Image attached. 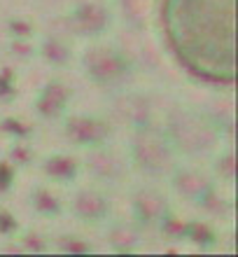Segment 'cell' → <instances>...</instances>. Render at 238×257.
Instances as JSON below:
<instances>
[{
    "label": "cell",
    "mask_w": 238,
    "mask_h": 257,
    "mask_svg": "<svg viewBox=\"0 0 238 257\" xmlns=\"http://www.w3.org/2000/svg\"><path fill=\"white\" fill-rule=\"evenodd\" d=\"M215 171L219 173V178L233 180V173H236V164H233V155H231V152H226L224 157H219V159H217V166H215Z\"/></svg>",
    "instance_id": "e0dca14e"
},
{
    "label": "cell",
    "mask_w": 238,
    "mask_h": 257,
    "mask_svg": "<svg viewBox=\"0 0 238 257\" xmlns=\"http://www.w3.org/2000/svg\"><path fill=\"white\" fill-rule=\"evenodd\" d=\"M7 180H10V169L3 164L0 166V187H7Z\"/></svg>",
    "instance_id": "ffe728a7"
},
{
    "label": "cell",
    "mask_w": 238,
    "mask_h": 257,
    "mask_svg": "<svg viewBox=\"0 0 238 257\" xmlns=\"http://www.w3.org/2000/svg\"><path fill=\"white\" fill-rule=\"evenodd\" d=\"M68 24L77 35H98L110 26V12L98 3H84L70 14Z\"/></svg>",
    "instance_id": "9c48e42d"
},
{
    "label": "cell",
    "mask_w": 238,
    "mask_h": 257,
    "mask_svg": "<svg viewBox=\"0 0 238 257\" xmlns=\"http://www.w3.org/2000/svg\"><path fill=\"white\" fill-rule=\"evenodd\" d=\"M82 70L89 80L103 87H117L131 77V63L119 49L110 45H89L80 56Z\"/></svg>",
    "instance_id": "277c9868"
},
{
    "label": "cell",
    "mask_w": 238,
    "mask_h": 257,
    "mask_svg": "<svg viewBox=\"0 0 238 257\" xmlns=\"http://www.w3.org/2000/svg\"><path fill=\"white\" fill-rule=\"evenodd\" d=\"M133 213L143 224L161 222L168 213V199L154 187H143L133 194Z\"/></svg>",
    "instance_id": "30bf717a"
},
{
    "label": "cell",
    "mask_w": 238,
    "mask_h": 257,
    "mask_svg": "<svg viewBox=\"0 0 238 257\" xmlns=\"http://www.w3.org/2000/svg\"><path fill=\"white\" fill-rule=\"evenodd\" d=\"M170 185L182 199H187L191 203H201L205 199V194L212 190L210 178L205 173H201L196 169H177V166L170 173Z\"/></svg>",
    "instance_id": "52a82bcc"
},
{
    "label": "cell",
    "mask_w": 238,
    "mask_h": 257,
    "mask_svg": "<svg viewBox=\"0 0 238 257\" xmlns=\"http://www.w3.org/2000/svg\"><path fill=\"white\" fill-rule=\"evenodd\" d=\"M87 171L96 180L115 185V183H119L124 178V173H126V162L117 155L115 150L94 145V148L87 152Z\"/></svg>",
    "instance_id": "5b68a950"
},
{
    "label": "cell",
    "mask_w": 238,
    "mask_h": 257,
    "mask_svg": "<svg viewBox=\"0 0 238 257\" xmlns=\"http://www.w3.org/2000/svg\"><path fill=\"white\" fill-rule=\"evenodd\" d=\"M14 229V220L7 213H0V231H10Z\"/></svg>",
    "instance_id": "d6986e66"
},
{
    "label": "cell",
    "mask_w": 238,
    "mask_h": 257,
    "mask_svg": "<svg viewBox=\"0 0 238 257\" xmlns=\"http://www.w3.org/2000/svg\"><path fill=\"white\" fill-rule=\"evenodd\" d=\"M66 138H70L77 145H87V148H94V145H103L110 136V126L108 122H103L98 117H87V115H73L66 119Z\"/></svg>",
    "instance_id": "8992f818"
},
{
    "label": "cell",
    "mask_w": 238,
    "mask_h": 257,
    "mask_svg": "<svg viewBox=\"0 0 238 257\" xmlns=\"http://www.w3.org/2000/svg\"><path fill=\"white\" fill-rule=\"evenodd\" d=\"M59 245H61V250H66V252H89L91 250L89 243H82L75 236H61L59 238Z\"/></svg>",
    "instance_id": "ac0fdd59"
},
{
    "label": "cell",
    "mask_w": 238,
    "mask_h": 257,
    "mask_svg": "<svg viewBox=\"0 0 238 257\" xmlns=\"http://www.w3.org/2000/svg\"><path fill=\"white\" fill-rule=\"evenodd\" d=\"M131 162L145 176L163 178L170 176L177 166V150L173 148L170 138L159 128L138 126L131 136Z\"/></svg>",
    "instance_id": "7a4b0ae2"
},
{
    "label": "cell",
    "mask_w": 238,
    "mask_h": 257,
    "mask_svg": "<svg viewBox=\"0 0 238 257\" xmlns=\"http://www.w3.org/2000/svg\"><path fill=\"white\" fill-rule=\"evenodd\" d=\"M73 213L84 222H101L110 213V201L96 190H77L73 196Z\"/></svg>",
    "instance_id": "8fae6325"
},
{
    "label": "cell",
    "mask_w": 238,
    "mask_h": 257,
    "mask_svg": "<svg viewBox=\"0 0 238 257\" xmlns=\"http://www.w3.org/2000/svg\"><path fill=\"white\" fill-rule=\"evenodd\" d=\"M166 136L170 138L173 148L182 155H205L219 141L217 128L212 126L203 115L187 108H170L166 119Z\"/></svg>",
    "instance_id": "3957f363"
},
{
    "label": "cell",
    "mask_w": 238,
    "mask_h": 257,
    "mask_svg": "<svg viewBox=\"0 0 238 257\" xmlns=\"http://www.w3.org/2000/svg\"><path fill=\"white\" fill-rule=\"evenodd\" d=\"M170 40L194 73L233 80V0H168Z\"/></svg>",
    "instance_id": "6da1fadb"
},
{
    "label": "cell",
    "mask_w": 238,
    "mask_h": 257,
    "mask_svg": "<svg viewBox=\"0 0 238 257\" xmlns=\"http://www.w3.org/2000/svg\"><path fill=\"white\" fill-rule=\"evenodd\" d=\"M115 115L122 119L124 124H131L133 128L138 126H150V115H152V101L143 94H119L112 103Z\"/></svg>",
    "instance_id": "ba28073f"
},
{
    "label": "cell",
    "mask_w": 238,
    "mask_h": 257,
    "mask_svg": "<svg viewBox=\"0 0 238 257\" xmlns=\"http://www.w3.org/2000/svg\"><path fill=\"white\" fill-rule=\"evenodd\" d=\"M68 96H70V91L63 87V84H59V82L47 84V87L40 91V96H38L35 108H38V112H40L42 117H59L63 105H66V101H68Z\"/></svg>",
    "instance_id": "7c38bea8"
},
{
    "label": "cell",
    "mask_w": 238,
    "mask_h": 257,
    "mask_svg": "<svg viewBox=\"0 0 238 257\" xmlns=\"http://www.w3.org/2000/svg\"><path fill=\"white\" fill-rule=\"evenodd\" d=\"M31 203H33V208L40 210V213H56V210H59V199L47 190H35L33 194H31Z\"/></svg>",
    "instance_id": "2e32d148"
},
{
    "label": "cell",
    "mask_w": 238,
    "mask_h": 257,
    "mask_svg": "<svg viewBox=\"0 0 238 257\" xmlns=\"http://www.w3.org/2000/svg\"><path fill=\"white\" fill-rule=\"evenodd\" d=\"M108 241L112 248H117L119 252H129L133 250L138 243H140V236H138L136 229H131L126 224H117L108 231Z\"/></svg>",
    "instance_id": "5bb4252c"
},
{
    "label": "cell",
    "mask_w": 238,
    "mask_h": 257,
    "mask_svg": "<svg viewBox=\"0 0 238 257\" xmlns=\"http://www.w3.org/2000/svg\"><path fill=\"white\" fill-rule=\"evenodd\" d=\"M40 52L52 63H63V61H68V56H70V49L61 40H56V38H45L40 45Z\"/></svg>",
    "instance_id": "9a60e30c"
},
{
    "label": "cell",
    "mask_w": 238,
    "mask_h": 257,
    "mask_svg": "<svg viewBox=\"0 0 238 257\" xmlns=\"http://www.w3.org/2000/svg\"><path fill=\"white\" fill-rule=\"evenodd\" d=\"M42 169H45V173H47L49 178H54V180H73V178L77 176V162L68 155L49 157V159H45Z\"/></svg>",
    "instance_id": "4fadbf2b"
}]
</instances>
